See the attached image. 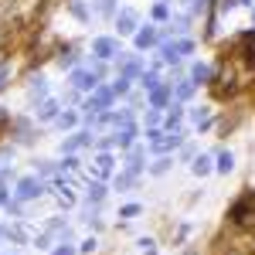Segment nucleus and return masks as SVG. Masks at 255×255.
Instances as JSON below:
<instances>
[{
    "label": "nucleus",
    "mask_w": 255,
    "mask_h": 255,
    "mask_svg": "<svg viewBox=\"0 0 255 255\" xmlns=\"http://www.w3.org/2000/svg\"><path fill=\"white\" fill-rule=\"evenodd\" d=\"M191 51H194V41H170V44H163V58L170 65H180V58L191 55Z\"/></svg>",
    "instance_id": "obj_1"
},
{
    "label": "nucleus",
    "mask_w": 255,
    "mask_h": 255,
    "mask_svg": "<svg viewBox=\"0 0 255 255\" xmlns=\"http://www.w3.org/2000/svg\"><path fill=\"white\" fill-rule=\"evenodd\" d=\"M72 85H75L79 92H96L99 89V75L96 72H85V68H75V72H72Z\"/></svg>",
    "instance_id": "obj_2"
},
{
    "label": "nucleus",
    "mask_w": 255,
    "mask_h": 255,
    "mask_svg": "<svg viewBox=\"0 0 255 255\" xmlns=\"http://www.w3.org/2000/svg\"><path fill=\"white\" fill-rule=\"evenodd\" d=\"M92 51H96V58H102V61L119 58V44L113 38H96L92 41Z\"/></svg>",
    "instance_id": "obj_3"
},
{
    "label": "nucleus",
    "mask_w": 255,
    "mask_h": 255,
    "mask_svg": "<svg viewBox=\"0 0 255 255\" xmlns=\"http://www.w3.org/2000/svg\"><path fill=\"white\" fill-rule=\"evenodd\" d=\"M38 194H44V184H41L38 177H24L17 184V197L20 201H31V197H38Z\"/></svg>",
    "instance_id": "obj_4"
},
{
    "label": "nucleus",
    "mask_w": 255,
    "mask_h": 255,
    "mask_svg": "<svg viewBox=\"0 0 255 255\" xmlns=\"http://www.w3.org/2000/svg\"><path fill=\"white\" fill-rule=\"evenodd\" d=\"M232 221L238 225H255V201H242L232 208Z\"/></svg>",
    "instance_id": "obj_5"
},
{
    "label": "nucleus",
    "mask_w": 255,
    "mask_h": 255,
    "mask_svg": "<svg viewBox=\"0 0 255 255\" xmlns=\"http://www.w3.org/2000/svg\"><path fill=\"white\" fill-rule=\"evenodd\" d=\"M116 27H119V34H133L136 31V10H119Z\"/></svg>",
    "instance_id": "obj_6"
},
{
    "label": "nucleus",
    "mask_w": 255,
    "mask_h": 255,
    "mask_svg": "<svg viewBox=\"0 0 255 255\" xmlns=\"http://www.w3.org/2000/svg\"><path fill=\"white\" fill-rule=\"evenodd\" d=\"M61 113H58V99H44L38 106V119L41 123H51V119H58Z\"/></svg>",
    "instance_id": "obj_7"
},
{
    "label": "nucleus",
    "mask_w": 255,
    "mask_h": 255,
    "mask_svg": "<svg viewBox=\"0 0 255 255\" xmlns=\"http://www.w3.org/2000/svg\"><path fill=\"white\" fill-rule=\"evenodd\" d=\"M215 79V68H211V65H201V61H197L194 68H191V82H194V85H204V82H211Z\"/></svg>",
    "instance_id": "obj_8"
},
{
    "label": "nucleus",
    "mask_w": 255,
    "mask_h": 255,
    "mask_svg": "<svg viewBox=\"0 0 255 255\" xmlns=\"http://www.w3.org/2000/svg\"><path fill=\"white\" fill-rule=\"evenodd\" d=\"M160 41V34H157V27H143V31H136V48L143 51V48H153Z\"/></svg>",
    "instance_id": "obj_9"
},
{
    "label": "nucleus",
    "mask_w": 255,
    "mask_h": 255,
    "mask_svg": "<svg viewBox=\"0 0 255 255\" xmlns=\"http://www.w3.org/2000/svg\"><path fill=\"white\" fill-rule=\"evenodd\" d=\"M85 143H92V136H89V133H75V136H68L65 143H61V153H75L79 146H85Z\"/></svg>",
    "instance_id": "obj_10"
},
{
    "label": "nucleus",
    "mask_w": 255,
    "mask_h": 255,
    "mask_svg": "<svg viewBox=\"0 0 255 255\" xmlns=\"http://www.w3.org/2000/svg\"><path fill=\"white\" fill-rule=\"evenodd\" d=\"M133 136H136V129H133V123H129V126H123L116 136H113V143L123 146V150H129V146H133Z\"/></svg>",
    "instance_id": "obj_11"
},
{
    "label": "nucleus",
    "mask_w": 255,
    "mask_h": 255,
    "mask_svg": "<svg viewBox=\"0 0 255 255\" xmlns=\"http://www.w3.org/2000/svg\"><path fill=\"white\" fill-rule=\"evenodd\" d=\"M194 89H197V85H194L191 79L177 82V85H174V99H180V102H184V99H191V96H194Z\"/></svg>",
    "instance_id": "obj_12"
},
{
    "label": "nucleus",
    "mask_w": 255,
    "mask_h": 255,
    "mask_svg": "<svg viewBox=\"0 0 255 255\" xmlns=\"http://www.w3.org/2000/svg\"><path fill=\"white\" fill-rule=\"evenodd\" d=\"M102 197H106V187H102L99 180H89V191H85V201H89V204H99Z\"/></svg>",
    "instance_id": "obj_13"
},
{
    "label": "nucleus",
    "mask_w": 255,
    "mask_h": 255,
    "mask_svg": "<svg viewBox=\"0 0 255 255\" xmlns=\"http://www.w3.org/2000/svg\"><path fill=\"white\" fill-rule=\"evenodd\" d=\"M96 174L99 177H109V174H113V157H109V153H99V157H96Z\"/></svg>",
    "instance_id": "obj_14"
},
{
    "label": "nucleus",
    "mask_w": 255,
    "mask_h": 255,
    "mask_svg": "<svg viewBox=\"0 0 255 255\" xmlns=\"http://www.w3.org/2000/svg\"><path fill=\"white\" fill-rule=\"evenodd\" d=\"M191 170H194L197 177H208V174H211V157H204V153H201V157H194Z\"/></svg>",
    "instance_id": "obj_15"
},
{
    "label": "nucleus",
    "mask_w": 255,
    "mask_h": 255,
    "mask_svg": "<svg viewBox=\"0 0 255 255\" xmlns=\"http://www.w3.org/2000/svg\"><path fill=\"white\" fill-rule=\"evenodd\" d=\"M232 167H235V157L225 150V153H218V163H215V170L218 174H232Z\"/></svg>",
    "instance_id": "obj_16"
},
{
    "label": "nucleus",
    "mask_w": 255,
    "mask_h": 255,
    "mask_svg": "<svg viewBox=\"0 0 255 255\" xmlns=\"http://www.w3.org/2000/svg\"><path fill=\"white\" fill-rule=\"evenodd\" d=\"M167 102H170V89H153V92H150V106H153V109L167 106Z\"/></svg>",
    "instance_id": "obj_17"
},
{
    "label": "nucleus",
    "mask_w": 255,
    "mask_h": 255,
    "mask_svg": "<svg viewBox=\"0 0 255 255\" xmlns=\"http://www.w3.org/2000/svg\"><path fill=\"white\" fill-rule=\"evenodd\" d=\"M139 82H143V89H146V92H153V89L160 85V75H157V72H143Z\"/></svg>",
    "instance_id": "obj_18"
},
{
    "label": "nucleus",
    "mask_w": 255,
    "mask_h": 255,
    "mask_svg": "<svg viewBox=\"0 0 255 255\" xmlns=\"http://www.w3.org/2000/svg\"><path fill=\"white\" fill-rule=\"evenodd\" d=\"M133 184H136V177L129 174V170H126V174H119V177H116V191H126V187H133Z\"/></svg>",
    "instance_id": "obj_19"
},
{
    "label": "nucleus",
    "mask_w": 255,
    "mask_h": 255,
    "mask_svg": "<svg viewBox=\"0 0 255 255\" xmlns=\"http://www.w3.org/2000/svg\"><path fill=\"white\" fill-rule=\"evenodd\" d=\"M75 123H79V113H61V116H58V126H61V129H72Z\"/></svg>",
    "instance_id": "obj_20"
},
{
    "label": "nucleus",
    "mask_w": 255,
    "mask_h": 255,
    "mask_svg": "<svg viewBox=\"0 0 255 255\" xmlns=\"http://www.w3.org/2000/svg\"><path fill=\"white\" fill-rule=\"evenodd\" d=\"M99 14L102 17H113L116 14V0H99Z\"/></svg>",
    "instance_id": "obj_21"
},
{
    "label": "nucleus",
    "mask_w": 255,
    "mask_h": 255,
    "mask_svg": "<svg viewBox=\"0 0 255 255\" xmlns=\"http://www.w3.org/2000/svg\"><path fill=\"white\" fill-rule=\"evenodd\" d=\"M167 170H170V160H167V157H160L157 160V163H150V174H167Z\"/></svg>",
    "instance_id": "obj_22"
},
{
    "label": "nucleus",
    "mask_w": 255,
    "mask_h": 255,
    "mask_svg": "<svg viewBox=\"0 0 255 255\" xmlns=\"http://www.w3.org/2000/svg\"><path fill=\"white\" fill-rule=\"evenodd\" d=\"M44 92H48L44 79H41V75H34V79H31V96H44Z\"/></svg>",
    "instance_id": "obj_23"
},
{
    "label": "nucleus",
    "mask_w": 255,
    "mask_h": 255,
    "mask_svg": "<svg viewBox=\"0 0 255 255\" xmlns=\"http://www.w3.org/2000/svg\"><path fill=\"white\" fill-rule=\"evenodd\" d=\"M139 75V61H126L123 65V79H136Z\"/></svg>",
    "instance_id": "obj_24"
},
{
    "label": "nucleus",
    "mask_w": 255,
    "mask_h": 255,
    "mask_svg": "<svg viewBox=\"0 0 255 255\" xmlns=\"http://www.w3.org/2000/svg\"><path fill=\"white\" fill-rule=\"evenodd\" d=\"M68 7H72V14H75L79 20H85V17H89V10H85V3H82V0H72Z\"/></svg>",
    "instance_id": "obj_25"
},
{
    "label": "nucleus",
    "mask_w": 255,
    "mask_h": 255,
    "mask_svg": "<svg viewBox=\"0 0 255 255\" xmlns=\"http://www.w3.org/2000/svg\"><path fill=\"white\" fill-rule=\"evenodd\" d=\"M113 92H116V96H126V92H129V79H123V75H119V79L113 82Z\"/></svg>",
    "instance_id": "obj_26"
},
{
    "label": "nucleus",
    "mask_w": 255,
    "mask_h": 255,
    "mask_svg": "<svg viewBox=\"0 0 255 255\" xmlns=\"http://www.w3.org/2000/svg\"><path fill=\"white\" fill-rule=\"evenodd\" d=\"M7 79H10V65H7V61H0V89L7 85Z\"/></svg>",
    "instance_id": "obj_27"
},
{
    "label": "nucleus",
    "mask_w": 255,
    "mask_h": 255,
    "mask_svg": "<svg viewBox=\"0 0 255 255\" xmlns=\"http://www.w3.org/2000/svg\"><path fill=\"white\" fill-rule=\"evenodd\" d=\"M119 215H123V218H136V215H139V204H126Z\"/></svg>",
    "instance_id": "obj_28"
},
{
    "label": "nucleus",
    "mask_w": 255,
    "mask_h": 255,
    "mask_svg": "<svg viewBox=\"0 0 255 255\" xmlns=\"http://www.w3.org/2000/svg\"><path fill=\"white\" fill-rule=\"evenodd\" d=\"M92 249H96V238H85V242L79 245V252H82V255H89Z\"/></svg>",
    "instance_id": "obj_29"
},
{
    "label": "nucleus",
    "mask_w": 255,
    "mask_h": 255,
    "mask_svg": "<svg viewBox=\"0 0 255 255\" xmlns=\"http://www.w3.org/2000/svg\"><path fill=\"white\" fill-rule=\"evenodd\" d=\"M153 17H157V20L167 17V3H157V7H153Z\"/></svg>",
    "instance_id": "obj_30"
},
{
    "label": "nucleus",
    "mask_w": 255,
    "mask_h": 255,
    "mask_svg": "<svg viewBox=\"0 0 255 255\" xmlns=\"http://www.w3.org/2000/svg\"><path fill=\"white\" fill-rule=\"evenodd\" d=\"M58 65H61V68H72V65H75V55H61Z\"/></svg>",
    "instance_id": "obj_31"
},
{
    "label": "nucleus",
    "mask_w": 255,
    "mask_h": 255,
    "mask_svg": "<svg viewBox=\"0 0 255 255\" xmlns=\"http://www.w3.org/2000/svg\"><path fill=\"white\" fill-rule=\"evenodd\" d=\"M75 167H79V160H75V157H65V163H61V170H75Z\"/></svg>",
    "instance_id": "obj_32"
},
{
    "label": "nucleus",
    "mask_w": 255,
    "mask_h": 255,
    "mask_svg": "<svg viewBox=\"0 0 255 255\" xmlns=\"http://www.w3.org/2000/svg\"><path fill=\"white\" fill-rule=\"evenodd\" d=\"M7 235H10V242H24V232H20V228H10Z\"/></svg>",
    "instance_id": "obj_33"
},
{
    "label": "nucleus",
    "mask_w": 255,
    "mask_h": 255,
    "mask_svg": "<svg viewBox=\"0 0 255 255\" xmlns=\"http://www.w3.org/2000/svg\"><path fill=\"white\" fill-rule=\"evenodd\" d=\"M34 245H38V249H48V245H51V235H38V242H34Z\"/></svg>",
    "instance_id": "obj_34"
},
{
    "label": "nucleus",
    "mask_w": 255,
    "mask_h": 255,
    "mask_svg": "<svg viewBox=\"0 0 255 255\" xmlns=\"http://www.w3.org/2000/svg\"><path fill=\"white\" fill-rule=\"evenodd\" d=\"M160 123V116H157V109H153V113H146V126H157Z\"/></svg>",
    "instance_id": "obj_35"
},
{
    "label": "nucleus",
    "mask_w": 255,
    "mask_h": 255,
    "mask_svg": "<svg viewBox=\"0 0 255 255\" xmlns=\"http://www.w3.org/2000/svg\"><path fill=\"white\" fill-rule=\"evenodd\" d=\"M249 58H252V65H255V34L249 38Z\"/></svg>",
    "instance_id": "obj_36"
},
{
    "label": "nucleus",
    "mask_w": 255,
    "mask_h": 255,
    "mask_svg": "<svg viewBox=\"0 0 255 255\" xmlns=\"http://www.w3.org/2000/svg\"><path fill=\"white\" fill-rule=\"evenodd\" d=\"M55 255H75V249H68V245H61V249H55Z\"/></svg>",
    "instance_id": "obj_37"
},
{
    "label": "nucleus",
    "mask_w": 255,
    "mask_h": 255,
    "mask_svg": "<svg viewBox=\"0 0 255 255\" xmlns=\"http://www.w3.org/2000/svg\"><path fill=\"white\" fill-rule=\"evenodd\" d=\"M7 119H10V113H7V109L0 106V123H7Z\"/></svg>",
    "instance_id": "obj_38"
}]
</instances>
